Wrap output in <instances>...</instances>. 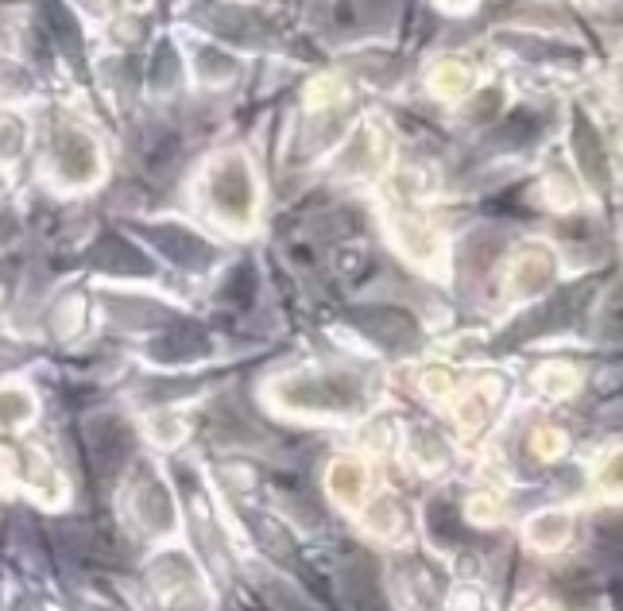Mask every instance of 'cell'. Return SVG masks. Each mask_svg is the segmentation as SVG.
<instances>
[{"label": "cell", "mask_w": 623, "mask_h": 611, "mask_svg": "<svg viewBox=\"0 0 623 611\" xmlns=\"http://www.w3.org/2000/svg\"><path fill=\"white\" fill-rule=\"evenodd\" d=\"M271 399L302 414H356L368 407V383L353 368H314L279 379Z\"/></svg>", "instance_id": "1"}, {"label": "cell", "mask_w": 623, "mask_h": 611, "mask_svg": "<svg viewBox=\"0 0 623 611\" xmlns=\"http://www.w3.org/2000/svg\"><path fill=\"white\" fill-rule=\"evenodd\" d=\"M353 325L360 333H368L376 345L395 352H407L418 341L415 321L407 318L403 310H395V306H356Z\"/></svg>", "instance_id": "2"}, {"label": "cell", "mask_w": 623, "mask_h": 611, "mask_svg": "<svg viewBox=\"0 0 623 611\" xmlns=\"http://www.w3.org/2000/svg\"><path fill=\"white\" fill-rule=\"evenodd\" d=\"M213 202L225 217L233 221H248V209H252V178L248 167L240 163L237 155L225 159L217 171H213Z\"/></svg>", "instance_id": "3"}, {"label": "cell", "mask_w": 623, "mask_h": 611, "mask_svg": "<svg viewBox=\"0 0 623 611\" xmlns=\"http://www.w3.org/2000/svg\"><path fill=\"white\" fill-rule=\"evenodd\" d=\"M155 244L171 256L175 263H186V267H202V263L209 260V248L198 240L194 233H182V229H175V225H167V229H155Z\"/></svg>", "instance_id": "4"}, {"label": "cell", "mask_w": 623, "mask_h": 611, "mask_svg": "<svg viewBox=\"0 0 623 611\" xmlns=\"http://www.w3.org/2000/svg\"><path fill=\"white\" fill-rule=\"evenodd\" d=\"M59 167L70 182H86V178L93 175V147H89V140L66 132L59 144Z\"/></svg>", "instance_id": "5"}, {"label": "cell", "mask_w": 623, "mask_h": 611, "mask_svg": "<svg viewBox=\"0 0 623 611\" xmlns=\"http://www.w3.org/2000/svg\"><path fill=\"white\" fill-rule=\"evenodd\" d=\"M136 511H140V519H144V526L148 530H171V499L163 495V488L155 484V480H148L144 488H140V495H136Z\"/></svg>", "instance_id": "6"}, {"label": "cell", "mask_w": 623, "mask_h": 611, "mask_svg": "<svg viewBox=\"0 0 623 611\" xmlns=\"http://www.w3.org/2000/svg\"><path fill=\"white\" fill-rule=\"evenodd\" d=\"M573 144H577V159H581V167H585L589 182H593V186H604V182H608V171H604V151H600L593 128H589L585 120H577V136H573Z\"/></svg>", "instance_id": "7"}, {"label": "cell", "mask_w": 623, "mask_h": 611, "mask_svg": "<svg viewBox=\"0 0 623 611\" xmlns=\"http://www.w3.org/2000/svg\"><path fill=\"white\" fill-rule=\"evenodd\" d=\"M329 492L337 495L341 503H356L364 492V468L356 461H337L329 468Z\"/></svg>", "instance_id": "8"}, {"label": "cell", "mask_w": 623, "mask_h": 611, "mask_svg": "<svg viewBox=\"0 0 623 611\" xmlns=\"http://www.w3.org/2000/svg\"><path fill=\"white\" fill-rule=\"evenodd\" d=\"M550 275H554V263L546 252H531L527 260L519 263V271H515V291L519 294H534L538 287H546L550 283Z\"/></svg>", "instance_id": "9"}, {"label": "cell", "mask_w": 623, "mask_h": 611, "mask_svg": "<svg viewBox=\"0 0 623 611\" xmlns=\"http://www.w3.org/2000/svg\"><path fill=\"white\" fill-rule=\"evenodd\" d=\"M368 530L372 534H384V538H395L399 534V526H403V511H399V503L391 499V495H380L372 507H368Z\"/></svg>", "instance_id": "10"}, {"label": "cell", "mask_w": 623, "mask_h": 611, "mask_svg": "<svg viewBox=\"0 0 623 611\" xmlns=\"http://www.w3.org/2000/svg\"><path fill=\"white\" fill-rule=\"evenodd\" d=\"M565 534H569V519L558 515V511H550V515H538L531 523V542L534 546H542V550H554V546H562Z\"/></svg>", "instance_id": "11"}, {"label": "cell", "mask_w": 623, "mask_h": 611, "mask_svg": "<svg viewBox=\"0 0 623 611\" xmlns=\"http://www.w3.org/2000/svg\"><path fill=\"white\" fill-rule=\"evenodd\" d=\"M109 310H113V318L124 321V325H151V321L163 318V310L159 306H151L144 298H109Z\"/></svg>", "instance_id": "12"}, {"label": "cell", "mask_w": 623, "mask_h": 611, "mask_svg": "<svg viewBox=\"0 0 623 611\" xmlns=\"http://www.w3.org/2000/svg\"><path fill=\"white\" fill-rule=\"evenodd\" d=\"M35 403H31L28 391H20V387H4L0 391V426H20V422H28Z\"/></svg>", "instance_id": "13"}, {"label": "cell", "mask_w": 623, "mask_h": 611, "mask_svg": "<svg viewBox=\"0 0 623 611\" xmlns=\"http://www.w3.org/2000/svg\"><path fill=\"white\" fill-rule=\"evenodd\" d=\"M411 453H415L426 468H434L445 461V445L434 430H415V437H411Z\"/></svg>", "instance_id": "14"}, {"label": "cell", "mask_w": 623, "mask_h": 611, "mask_svg": "<svg viewBox=\"0 0 623 611\" xmlns=\"http://www.w3.org/2000/svg\"><path fill=\"white\" fill-rule=\"evenodd\" d=\"M496 399V387H476L473 395L461 403V422L465 426H476V422H484V414H488V403Z\"/></svg>", "instance_id": "15"}, {"label": "cell", "mask_w": 623, "mask_h": 611, "mask_svg": "<svg viewBox=\"0 0 623 611\" xmlns=\"http://www.w3.org/2000/svg\"><path fill=\"white\" fill-rule=\"evenodd\" d=\"M399 0H360V24L364 28H384L387 20L395 16Z\"/></svg>", "instance_id": "16"}, {"label": "cell", "mask_w": 623, "mask_h": 611, "mask_svg": "<svg viewBox=\"0 0 623 611\" xmlns=\"http://www.w3.org/2000/svg\"><path fill=\"white\" fill-rule=\"evenodd\" d=\"M399 236H403V244H407V252H411V256H418V260L434 256V240L422 233L418 225H411V221H399Z\"/></svg>", "instance_id": "17"}, {"label": "cell", "mask_w": 623, "mask_h": 611, "mask_svg": "<svg viewBox=\"0 0 623 611\" xmlns=\"http://www.w3.org/2000/svg\"><path fill=\"white\" fill-rule=\"evenodd\" d=\"M542 379H546V391H554V395H565V391H573V372L569 368H546L542 372Z\"/></svg>", "instance_id": "18"}, {"label": "cell", "mask_w": 623, "mask_h": 611, "mask_svg": "<svg viewBox=\"0 0 623 611\" xmlns=\"http://www.w3.org/2000/svg\"><path fill=\"white\" fill-rule=\"evenodd\" d=\"M20 144V124H0V155H16Z\"/></svg>", "instance_id": "19"}, {"label": "cell", "mask_w": 623, "mask_h": 611, "mask_svg": "<svg viewBox=\"0 0 623 611\" xmlns=\"http://www.w3.org/2000/svg\"><path fill=\"white\" fill-rule=\"evenodd\" d=\"M604 488L608 492H623V453H616L608 468H604Z\"/></svg>", "instance_id": "20"}, {"label": "cell", "mask_w": 623, "mask_h": 611, "mask_svg": "<svg viewBox=\"0 0 623 611\" xmlns=\"http://www.w3.org/2000/svg\"><path fill=\"white\" fill-rule=\"evenodd\" d=\"M461 70L457 66H445V70H438V78H434V86L442 89V93H453V89H461Z\"/></svg>", "instance_id": "21"}, {"label": "cell", "mask_w": 623, "mask_h": 611, "mask_svg": "<svg viewBox=\"0 0 623 611\" xmlns=\"http://www.w3.org/2000/svg\"><path fill=\"white\" fill-rule=\"evenodd\" d=\"M534 441H538V453H542V457H554V453L562 449V434H554V430H542Z\"/></svg>", "instance_id": "22"}, {"label": "cell", "mask_w": 623, "mask_h": 611, "mask_svg": "<svg viewBox=\"0 0 623 611\" xmlns=\"http://www.w3.org/2000/svg\"><path fill=\"white\" fill-rule=\"evenodd\" d=\"M422 379H426V391H430V395H442V391H449V372H442V368H430Z\"/></svg>", "instance_id": "23"}]
</instances>
